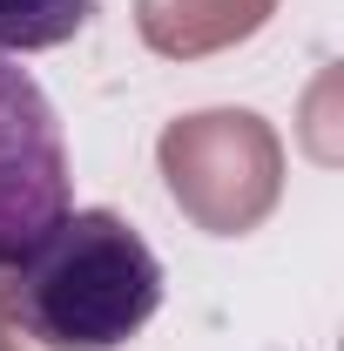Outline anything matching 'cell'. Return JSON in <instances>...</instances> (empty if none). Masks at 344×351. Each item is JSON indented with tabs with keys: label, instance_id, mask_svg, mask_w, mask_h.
I'll use <instances>...</instances> for the list:
<instances>
[{
	"label": "cell",
	"instance_id": "3957f363",
	"mask_svg": "<svg viewBox=\"0 0 344 351\" xmlns=\"http://www.w3.org/2000/svg\"><path fill=\"white\" fill-rule=\"evenodd\" d=\"M95 21V0H0V54H47Z\"/></svg>",
	"mask_w": 344,
	"mask_h": 351
},
{
	"label": "cell",
	"instance_id": "7a4b0ae2",
	"mask_svg": "<svg viewBox=\"0 0 344 351\" xmlns=\"http://www.w3.org/2000/svg\"><path fill=\"white\" fill-rule=\"evenodd\" d=\"M75 210L68 142L47 88L0 54V270L27 257L54 223Z\"/></svg>",
	"mask_w": 344,
	"mask_h": 351
},
{
	"label": "cell",
	"instance_id": "6da1fadb",
	"mask_svg": "<svg viewBox=\"0 0 344 351\" xmlns=\"http://www.w3.org/2000/svg\"><path fill=\"white\" fill-rule=\"evenodd\" d=\"M162 257L115 210H68L14 263V324L47 351H122L162 311Z\"/></svg>",
	"mask_w": 344,
	"mask_h": 351
}]
</instances>
